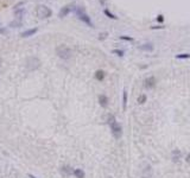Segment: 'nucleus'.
Listing matches in <instances>:
<instances>
[{
	"label": "nucleus",
	"mask_w": 190,
	"mask_h": 178,
	"mask_svg": "<svg viewBox=\"0 0 190 178\" xmlns=\"http://www.w3.org/2000/svg\"><path fill=\"white\" fill-rule=\"evenodd\" d=\"M108 125L110 127V131H112V134L115 139H119L122 134V129H121V126L119 125V122L116 121V119L114 117V115H108Z\"/></svg>",
	"instance_id": "f257e3e1"
},
{
	"label": "nucleus",
	"mask_w": 190,
	"mask_h": 178,
	"mask_svg": "<svg viewBox=\"0 0 190 178\" xmlns=\"http://www.w3.org/2000/svg\"><path fill=\"white\" fill-rule=\"evenodd\" d=\"M75 12H76L77 18H78L81 21H83L84 24H87V25H88V26H90V27H93V26H94V24H93L91 19L89 18V15L84 12V9H83L82 7H75Z\"/></svg>",
	"instance_id": "f03ea898"
},
{
	"label": "nucleus",
	"mask_w": 190,
	"mask_h": 178,
	"mask_svg": "<svg viewBox=\"0 0 190 178\" xmlns=\"http://www.w3.org/2000/svg\"><path fill=\"white\" fill-rule=\"evenodd\" d=\"M56 53H57V56H58L59 58L66 61V59H69V58L71 57L72 51H71V49H69V47L65 46V45H59V46L56 47Z\"/></svg>",
	"instance_id": "7ed1b4c3"
},
{
	"label": "nucleus",
	"mask_w": 190,
	"mask_h": 178,
	"mask_svg": "<svg viewBox=\"0 0 190 178\" xmlns=\"http://www.w3.org/2000/svg\"><path fill=\"white\" fill-rule=\"evenodd\" d=\"M36 14H37V17L40 18V19H46V18L51 17L52 11H51L49 7H46L45 5H39V6H37V8H36Z\"/></svg>",
	"instance_id": "20e7f679"
},
{
	"label": "nucleus",
	"mask_w": 190,
	"mask_h": 178,
	"mask_svg": "<svg viewBox=\"0 0 190 178\" xmlns=\"http://www.w3.org/2000/svg\"><path fill=\"white\" fill-rule=\"evenodd\" d=\"M39 66H40V61L37 57H30V58H27V61H26V68H27V70L33 71V70H37Z\"/></svg>",
	"instance_id": "39448f33"
},
{
	"label": "nucleus",
	"mask_w": 190,
	"mask_h": 178,
	"mask_svg": "<svg viewBox=\"0 0 190 178\" xmlns=\"http://www.w3.org/2000/svg\"><path fill=\"white\" fill-rule=\"evenodd\" d=\"M72 9H74V6H72V5H66V6H64V7L61 8V11H59V13H58V17H59V18H64V17L68 15Z\"/></svg>",
	"instance_id": "423d86ee"
},
{
	"label": "nucleus",
	"mask_w": 190,
	"mask_h": 178,
	"mask_svg": "<svg viewBox=\"0 0 190 178\" xmlns=\"http://www.w3.org/2000/svg\"><path fill=\"white\" fill-rule=\"evenodd\" d=\"M144 87H145L146 89H152V88H154V87H156V77H153V76L147 77V78L144 81Z\"/></svg>",
	"instance_id": "0eeeda50"
},
{
	"label": "nucleus",
	"mask_w": 190,
	"mask_h": 178,
	"mask_svg": "<svg viewBox=\"0 0 190 178\" xmlns=\"http://www.w3.org/2000/svg\"><path fill=\"white\" fill-rule=\"evenodd\" d=\"M37 31H38V28L37 27H33V28H28V30H26V31H24V32H21V37L23 38H27V37H31V36H33L34 33H37Z\"/></svg>",
	"instance_id": "6e6552de"
},
{
	"label": "nucleus",
	"mask_w": 190,
	"mask_h": 178,
	"mask_svg": "<svg viewBox=\"0 0 190 178\" xmlns=\"http://www.w3.org/2000/svg\"><path fill=\"white\" fill-rule=\"evenodd\" d=\"M139 49H140V50H142V51H146V52H152V51H153V49H154V46H153V44H152V43H145V44L140 45V46H139Z\"/></svg>",
	"instance_id": "1a4fd4ad"
},
{
	"label": "nucleus",
	"mask_w": 190,
	"mask_h": 178,
	"mask_svg": "<svg viewBox=\"0 0 190 178\" xmlns=\"http://www.w3.org/2000/svg\"><path fill=\"white\" fill-rule=\"evenodd\" d=\"M61 172H62V174H63L64 177H69V176L74 174V170H72L70 166H63V167L61 169Z\"/></svg>",
	"instance_id": "9d476101"
},
{
	"label": "nucleus",
	"mask_w": 190,
	"mask_h": 178,
	"mask_svg": "<svg viewBox=\"0 0 190 178\" xmlns=\"http://www.w3.org/2000/svg\"><path fill=\"white\" fill-rule=\"evenodd\" d=\"M99 103L101 104V107H107L108 106V97L103 94L99 95Z\"/></svg>",
	"instance_id": "9b49d317"
},
{
	"label": "nucleus",
	"mask_w": 190,
	"mask_h": 178,
	"mask_svg": "<svg viewBox=\"0 0 190 178\" xmlns=\"http://www.w3.org/2000/svg\"><path fill=\"white\" fill-rule=\"evenodd\" d=\"M151 174H152L151 166H150V165H146L145 169H144V171H142V173H141V176H142V178H151Z\"/></svg>",
	"instance_id": "f8f14e48"
},
{
	"label": "nucleus",
	"mask_w": 190,
	"mask_h": 178,
	"mask_svg": "<svg viewBox=\"0 0 190 178\" xmlns=\"http://www.w3.org/2000/svg\"><path fill=\"white\" fill-rule=\"evenodd\" d=\"M95 78H96L97 81H102V80L104 78V71H103V70H97V71L95 72Z\"/></svg>",
	"instance_id": "ddd939ff"
},
{
	"label": "nucleus",
	"mask_w": 190,
	"mask_h": 178,
	"mask_svg": "<svg viewBox=\"0 0 190 178\" xmlns=\"http://www.w3.org/2000/svg\"><path fill=\"white\" fill-rule=\"evenodd\" d=\"M74 176L76 178H84V172L81 169H76V170H74Z\"/></svg>",
	"instance_id": "4468645a"
},
{
	"label": "nucleus",
	"mask_w": 190,
	"mask_h": 178,
	"mask_svg": "<svg viewBox=\"0 0 190 178\" xmlns=\"http://www.w3.org/2000/svg\"><path fill=\"white\" fill-rule=\"evenodd\" d=\"M179 158H180V152H179L178 150H175V151L172 152V160H173V161H178Z\"/></svg>",
	"instance_id": "2eb2a0df"
},
{
	"label": "nucleus",
	"mask_w": 190,
	"mask_h": 178,
	"mask_svg": "<svg viewBox=\"0 0 190 178\" xmlns=\"http://www.w3.org/2000/svg\"><path fill=\"white\" fill-rule=\"evenodd\" d=\"M103 13H104V14H106L108 18H110V19H114V20H116V19H118V17H116L115 14H113L112 12H109L107 8H104V9H103Z\"/></svg>",
	"instance_id": "dca6fc26"
},
{
	"label": "nucleus",
	"mask_w": 190,
	"mask_h": 178,
	"mask_svg": "<svg viewBox=\"0 0 190 178\" xmlns=\"http://www.w3.org/2000/svg\"><path fill=\"white\" fill-rule=\"evenodd\" d=\"M146 95L145 94H141V95H139V97H138V103H140V104H142V103H145L146 102Z\"/></svg>",
	"instance_id": "f3484780"
},
{
	"label": "nucleus",
	"mask_w": 190,
	"mask_h": 178,
	"mask_svg": "<svg viewBox=\"0 0 190 178\" xmlns=\"http://www.w3.org/2000/svg\"><path fill=\"white\" fill-rule=\"evenodd\" d=\"M176 58H178V59H186V58H190V53H179V55H176Z\"/></svg>",
	"instance_id": "a211bd4d"
},
{
	"label": "nucleus",
	"mask_w": 190,
	"mask_h": 178,
	"mask_svg": "<svg viewBox=\"0 0 190 178\" xmlns=\"http://www.w3.org/2000/svg\"><path fill=\"white\" fill-rule=\"evenodd\" d=\"M122 107H124V109H126V103H127V91L126 90H124V96H122Z\"/></svg>",
	"instance_id": "6ab92c4d"
},
{
	"label": "nucleus",
	"mask_w": 190,
	"mask_h": 178,
	"mask_svg": "<svg viewBox=\"0 0 190 178\" xmlns=\"http://www.w3.org/2000/svg\"><path fill=\"white\" fill-rule=\"evenodd\" d=\"M21 25V21L20 20H15V21H12L10 23V27H18Z\"/></svg>",
	"instance_id": "aec40b11"
},
{
	"label": "nucleus",
	"mask_w": 190,
	"mask_h": 178,
	"mask_svg": "<svg viewBox=\"0 0 190 178\" xmlns=\"http://www.w3.org/2000/svg\"><path fill=\"white\" fill-rule=\"evenodd\" d=\"M14 14H15L18 18H20V15H23V14H24V8H20V9H18V11H15V12H14Z\"/></svg>",
	"instance_id": "412c9836"
},
{
	"label": "nucleus",
	"mask_w": 190,
	"mask_h": 178,
	"mask_svg": "<svg viewBox=\"0 0 190 178\" xmlns=\"http://www.w3.org/2000/svg\"><path fill=\"white\" fill-rule=\"evenodd\" d=\"M113 53H115V55H118V56H124V51L122 50H119V49H115V50H113Z\"/></svg>",
	"instance_id": "4be33fe9"
},
{
	"label": "nucleus",
	"mask_w": 190,
	"mask_h": 178,
	"mask_svg": "<svg viewBox=\"0 0 190 178\" xmlns=\"http://www.w3.org/2000/svg\"><path fill=\"white\" fill-rule=\"evenodd\" d=\"M120 39H122V40H128V42H132V40H133V38H132V37H128V36H120Z\"/></svg>",
	"instance_id": "5701e85b"
},
{
	"label": "nucleus",
	"mask_w": 190,
	"mask_h": 178,
	"mask_svg": "<svg viewBox=\"0 0 190 178\" xmlns=\"http://www.w3.org/2000/svg\"><path fill=\"white\" fill-rule=\"evenodd\" d=\"M107 36H108V33H107V32H103V33H101V34H100L99 39H101V40H102V39H104V38H106Z\"/></svg>",
	"instance_id": "b1692460"
},
{
	"label": "nucleus",
	"mask_w": 190,
	"mask_h": 178,
	"mask_svg": "<svg viewBox=\"0 0 190 178\" xmlns=\"http://www.w3.org/2000/svg\"><path fill=\"white\" fill-rule=\"evenodd\" d=\"M157 20H158L159 23H163V21H164V17H163L162 14H159V15L157 17Z\"/></svg>",
	"instance_id": "393cba45"
},
{
	"label": "nucleus",
	"mask_w": 190,
	"mask_h": 178,
	"mask_svg": "<svg viewBox=\"0 0 190 178\" xmlns=\"http://www.w3.org/2000/svg\"><path fill=\"white\" fill-rule=\"evenodd\" d=\"M151 28H152V30H156V28H164V26H152Z\"/></svg>",
	"instance_id": "a878e982"
},
{
	"label": "nucleus",
	"mask_w": 190,
	"mask_h": 178,
	"mask_svg": "<svg viewBox=\"0 0 190 178\" xmlns=\"http://www.w3.org/2000/svg\"><path fill=\"white\" fill-rule=\"evenodd\" d=\"M185 160H186V163H189L190 164V153L186 155V158H185Z\"/></svg>",
	"instance_id": "bb28decb"
},
{
	"label": "nucleus",
	"mask_w": 190,
	"mask_h": 178,
	"mask_svg": "<svg viewBox=\"0 0 190 178\" xmlns=\"http://www.w3.org/2000/svg\"><path fill=\"white\" fill-rule=\"evenodd\" d=\"M0 33H6V30L5 28H0Z\"/></svg>",
	"instance_id": "cd10ccee"
},
{
	"label": "nucleus",
	"mask_w": 190,
	"mask_h": 178,
	"mask_svg": "<svg viewBox=\"0 0 190 178\" xmlns=\"http://www.w3.org/2000/svg\"><path fill=\"white\" fill-rule=\"evenodd\" d=\"M100 2H101L102 5H104V0H100Z\"/></svg>",
	"instance_id": "c85d7f7f"
},
{
	"label": "nucleus",
	"mask_w": 190,
	"mask_h": 178,
	"mask_svg": "<svg viewBox=\"0 0 190 178\" xmlns=\"http://www.w3.org/2000/svg\"><path fill=\"white\" fill-rule=\"evenodd\" d=\"M28 177H30V178H36V177H34V176H32V174H28Z\"/></svg>",
	"instance_id": "c756f323"
},
{
	"label": "nucleus",
	"mask_w": 190,
	"mask_h": 178,
	"mask_svg": "<svg viewBox=\"0 0 190 178\" xmlns=\"http://www.w3.org/2000/svg\"><path fill=\"white\" fill-rule=\"evenodd\" d=\"M0 64H1V57H0Z\"/></svg>",
	"instance_id": "7c9ffc66"
}]
</instances>
